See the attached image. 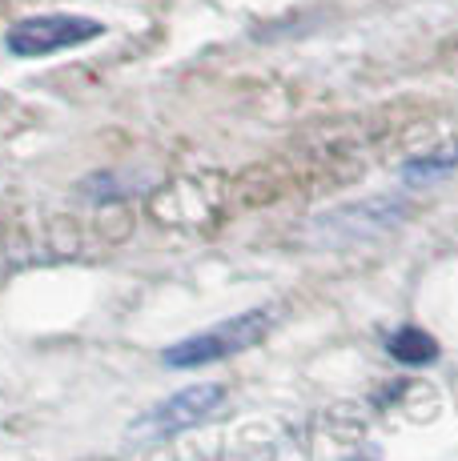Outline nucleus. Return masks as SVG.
Masks as SVG:
<instances>
[{
  "label": "nucleus",
  "mask_w": 458,
  "mask_h": 461,
  "mask_svg": "<svg viewBox=\"0 0 458 461\" xmlns=\"http://www.w3.org/2000/svg\"><path fill=\"white\" fill-rule=\"evenodd\" d=\"M222 402H225V389L214 385V381L185 385L173 397L157 402L145 418H137L133 425H129V438L161 441V438H173V433H185V429H193V425H201L206 418H214Z\"/></svg>",
  "instance_id": "3"
},
{
  "label": "nucleus",
  "mask_w": 458,
  "mask_h": 461,
  "mask_svg": "<svg viewBox=\"0 0 458 461\" xmlns=\"http://www.w3.org/2000/svg\"><path fill=\"white\" fill-rule=\"evenodd\" d=\"M454 161H458V153L454 157H422V161H410L407 168H402V176L407 181H435L438 173H446V168H454Z\"/></svg>",
  "instance_id": "5"
},
{
  "label": "nucleus",
  "mask_w": 458,
  "mask_h": 461,
  "mask_svg": "<svg viewBox=\"0 0 458 461\" xmlns=\"http://www.w3.org/2000/svg\"><path fill=\"white\" fill-rule=\"evenodd\" d=\"M390 357L394 361H402V366H426V361H435L438 357V345H435V337L430 333H422V330H398L390 337Z\"/></svg>",
  "instance_id": "4"
},
{
  "label": "nucleus",
  "mask_w": 458,
  "mask_h": 461,
  "mask_svg": "<svg viewBox=\"0 0 458 461\" xmlns=\"http://www.w3.org/2000/svg\"><path fill=\"white\" fill-rule=\"evenodd\" d=\"M270 325H274V313H270V309H250V313L229 317V321L214 325V330H201V333L185 337V341H178V345H169V349L161 353V361L173 366V369L209 366V361L234 357V353L258 345L261 337L270 333Z\"/></svg>",
  "instance_id": "1"
},
{
  "label": "nucleus",
  "mask_w": 458,
  "mask_h": 461,
  "mask_svg": "<svg viewBox=\"0 0 458 461\" xmlns=\"http://www.w3.org/2000/svg\"><path fill=\"white\" fill-rule=\"evenodd\" d=\"M105 32L101 21L93 16H73V13H49V16H29V21H16L8 29V52L21 60L32 57H52L60 49H77V44H89Z\"/></svg>",
  "instance_id": "2"
}]
</instances>
